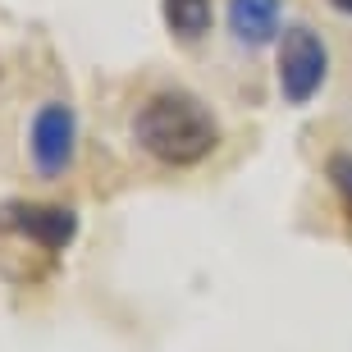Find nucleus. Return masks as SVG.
I'll return each mask as SVG.
<instances>
[{
    "instance_id": "obj_1",
    "label": "nucleus",
    "mask_w": 352,
    "mask_h": 352,
    "mask_svg": "<svg viewBox=\"0 0 352 352\" xmlns=\"http://www.w3.org/2000/svg\"><path fill=\"white\" fill-rule=\"evenodd\" d=\"M133 142L170 170H192L220 146V119L183 87H160L133 110Z\"/></svg>"
},
{
    "instance_id": "obj_2",
    "label": "nucleus",
    "mask_w": 352,
    "mask_h": 352,
    "mask_svg": "<svg viewBox=\"0 0 352 352\" xmlns=\"http://www.w3.org/2000/svg\"><path fill=\"white\" fill-rule=\"evenodd\" d=\"M329 78V46L311 23H293L279 37V91L288 105L316 101Z\"/></svg>"
},
{
    "instance_id": "obj_3",
    "label": "nucleus",
    "mask_w": 352,
    "mask_h": 352,
    "mask_svg": "<svg viewBox=\"0 0 352 352\" xmlns=\"http://www.w3.org/2000/svg\"><path fill=\"white\" fill-rule=\"evenodd\" d=\"M78 151V115L69 101H46L28 124V160L41 179H60Z\"/></svg>"
},
{
    "instance_id": "obj_4",
    "label": "nucleus",
    "mask_w": 352,
    "mask_h": 352,
    "mask_svg": "<svg viewBox=\"0 0 352 352\" xmlns=\"http://www.w3.org/2000/svg\"><path fill=\"white\" fill-rule=\"evenodd\" d=\"M0 229H10L14 238H23L41 252H65L78 238V215L69 206H46V201L14 197V201L0 206Z\"/></svg>"
},
{
    "instance_id": "obj_5",
    "label": "nucleus",
    "mask_w": 352,
    "mask_h": 352,
    "mask_svg": "<svg viewBox=\"0 0 352 352\" xmlns=\"http://www.w3.org/2000/svg\"><path fill=\"white\" fill-rule=\"evenodd\" d=\"M224 23L238 46L261 51L274 37H284V0H229Z\"/></svg>"
},
{
    "instance_id": "obj_6",
    "label": "nucleus",
    "mask_w": 352,
    "mask_h": 352,
    "mask_svg": "<svg viewBox=\"0 0 352 352\" xmlns=\"http://www.w3.org/2000/svg\"><path fill=\"white\" fill-rule=\"evenodd\" d=\"M160 19L170 28V37L179 46H192L210 32L215 23V5L210 0H160Z\"/></svg>"
},
{
    "instance_id": "obj_7",
    "label": "nucleus",
    "mask_w": 352,
    "mask_h": 352,
    "mask_svg": "<svg viewBox=\"0 0 352 352\" xmlns=\"http://www.w3.org/2000/svg\"><path fill=\"white\" fill-rule=\"evenodd\" d=\"M325 179L334 183V192H339L343 210H348V220H352V151H329L325 156Z\"/></svg>"
},
{
    "instance_id": "obj_8",
    "label": "nucleus",
    "mask_w": 352,
    "mask_h": 352,
    "mask_svg": "<svg viewBox=\"0 0 352 352\" xmlns=\"http://www.w3.org/2000/svg\"><path fill=\"white\" fill-rule=\"evenodd\" d=\"M329 5H334L339 14H348V19H352V0H329Z\"/></svg>"
}]
</instances>
